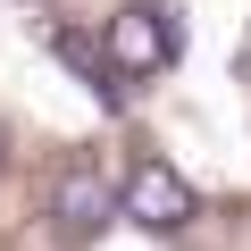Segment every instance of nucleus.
Listing matches in <instances>:
<instances>
[{
	"instance_id": "7ed1b4c3",
	"label": "nucleus",
	"mask_w": 251,
	"mask_h": 251,
	"mask_svg": "<svg viewBox=\"0 0 251 251\" xmlns=\"http://www.w3.org/2000/svg\"><path fill=\"white\" fill-rule=\"evenodd\" d=\"M50 218H59L67 234H100L109 218H126V201H117V184H109L92 159H75V168L50 184Z\"/></svg>"
},
{
	"instance_id": "f257e3e1",
	"label": "nucleus",
	"mask_w": 251,
	"mask_h": 251,
	"mask_svg": "<svg viewBox=\"0 0 251 251\" xmlns=\"http://www.w3.org/2000/svg\"><path fill=\"white\" fill-rule=\"evenodd\" d=\"M100 50H109V67L126 75V84H143V75H168L176 67V9L168 0H126V9L109 17V34H100Z\"/></svg>"
},
{
	"instance_id": "f03ea898",
	"label": "nucleus",
	"mask_w": 251,
	"mask_h": 251,
	"mask_svg": "<svg viewBox=\"0 0 251 251\" xmlns=\"http://www.w3.org/2000/svg\"><path fill=\"white\" fill-rule=\"evenodd\" d=\"M117 201H126V218H134L143 234H184V226L201 218V193H193V184H184V168H176V159H159V151H143L134 168H126Z\"/></svg>"
}]
</instances>
